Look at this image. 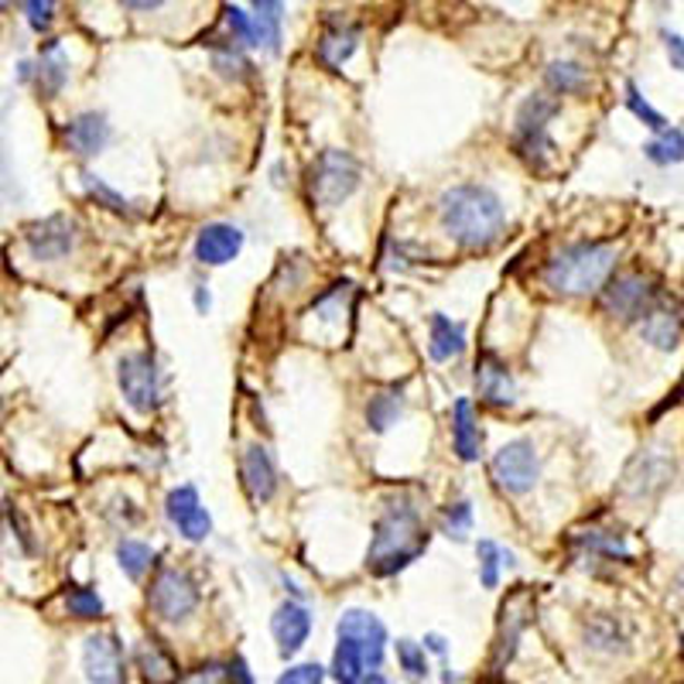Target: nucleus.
Returning <instances> with one entry per match:
<instances>
[{
    "instance_id": "obj_1",
    "label": "nucleus",
    "mask_w": 684,
    "mask_h": 684,
    "mask_svg": "<svg viewBox=\"0 0 684 684\" xmlns=\"http://www.w3.org/2000/svg\"><path fill=\"white\" fill-rule=\"evenodd\" d=\"M438 223L456 247L490 251L493 244H500V236L507 229V210H503V198L490 185L462 182L441 192Z\"/></svg>"
},
{
    "instance_id": "obj_2",
    "label": "nucleus",
    "mask_w": 684,
    "mask_h": 684,
    "mask_svg": "<svg viewBox=\"0 0 684 684\" xmlns=\"http://www.w3.org/2000/svg\"><path fill=\"white\" fill-rule=\"evenodd\" d=\"M616 244L606 239H579V244L561 247L541 270L544 288L565 298H589L606 288V280L616 270Z\"/></svg>"
},
{
    "instance_id": "obj_3",
    "label": "nucleus",
    "mask_w": 684,
    "mask_h": 684,
    "mask_svg": "<svg viewBox=\"0 0 684 684\" xmlns=\"http://www.w3.org/2000/svg\"><path fill=\"white\" fill-rule=\"evenodd\" d=\"M428 548V528L411 500L390 503L374 524V538L367 548V572L377 579L405 572L411 561Z\"/></svg>"
},
{
    "instance_id": "obj_4",
    "label": "nucleus",
    "mask_w": 684,
    "mask_h": 684,
    "mask_svg": "<svg viewBox=\"0 0 684 684\" xmlns=\"http://www.w3.org/2000/svg\"><path fill=\"white\" fill-rule=\"evenodd\" d=\"M558 113H561V103H558V96H548V93H531L517 106L513 151H517V157H524L534 172H548L551 157H554V141L548 137V127Z\"/></svg>"
},
{
    "instance_id": "obj_5",
    "label": "nucleus",
    "mask_w": 684,
    "mask_h": 684,
    "mask_svg": "<svg viewBox=\"0 0 684 684\" xmlns=\"http://www.w3.org/2000/svg\"><path fill=\"white\" fill-rule=\"evenodd\" d=\"M364 185V165L339 147L321 151L308 169V192L318 210H339Z\"/></svg>"
},
{
    "instance_id": "obj_6",
    "label": "nucleus",
    "mask_w": 684,
    "mask_h": 684,
    "mask_svg": "<svg viewBox=\"0 0 684 684\" xmlns=\"http://www.w3.org/2000/svg\"><path fill=\"white\" fill-rule=\"evenodd\" d=\"M116 387L137 415H151L165 400V380H161L157 359L147 349H134L116 359Z\"/></svg>"
},
{
    "instance_id": "obj_7",
    "label": "nucleus",
    "mask_w": 684,
    "mask_h": 684,
    "mask_svg": "<svg viewBox=\"0 0 684 684\" xmlns=\"http://www.w3.org/2000/svg\"><path fill=\"white\" fill-rule=\"evenodd\" d=\"M674 476H677L674 456L661 446H647L626 462L620 479V497H626L630 503H651L671 487Z\"/></svg>"
},
{
    "instance_id": "obj_8",
    "label": "nucleus",
    "mask_w": 684,
    "mask_h": 684,
    "mask_svg": "<svg viewBox=\"0 0 684 684\" xmlns=\"http://www.w3.org/2000/svg\"><path fill=\"white\" fill-rule=\"evenodd\" d=\"M657 302H661L657 280L643 270H620L606 280V288L599 292L602 312L620 321H640Z\"/></svg>"
},
{
    "instance_id": "obj_9",
    "label": "nucleus",
    "mask_w": 684,
    "mask_h": 684,
    "mask_svg": "<svg viewBox=\"0 0 684 684\" xmlns=\"http://www.w3.org/2000/svg\"><path fill=\"white\" fill-rule=\"evenodd\" d=\"M147 610L165 623H185L198 610V585L182 569H157L147 585Z\"/></svg>"
},
{
    "instance_id": "obj_10",
    "label": "nucleus",
    "mask_w": 684,
    "mask_h": 684,
    "mask_svg": "<svg viewBox=\"0 0 684 684\" xmlns=\"http://www.w3.org/2000/svg\"><path fill=\"white\" fill-rule=\"evenodd\" d=\"M493 482L507 497H524L538 487L541 476V459L531 438H513L490 459Z\"/></svg>"
},
{
    "instance_id": "obj_11",
    "label": "nucleus",
    "mask_w": 684,
    "mask_h": 684,
    "mask_svg": "<svg viewBox=\"0 0 684 684\" xmlns=\"http://www.w3.org/2000/svg\"><path fill=\"white\" fill-rule=\"evenodd\" d=\"M534 616V595L528 585H517L500 606V623H497V640H493V657H490V671L503 674L507 664L517 654V643L524 636L528 623Z\"/></svg>"
},
{
    "instance_id": "obj_12",
    "label": "nucleus",
    "mask_w": 684,
    "mask_h": 684,
    "mask_svg": "<svg viewBox=\"0 0 684 684\" xmlns=\"http://www.w3.org/2000/svg\"><path fill=\"white\" fill-rule=\"evenodd\" d=\"M75 239H79V226L65 213H52L24 226V251L38 264L65 261L75 251Z\"/></svg>"
},
{
    "instance_id": "obj_13",
    "label": "nucleus",
    "mask_w": 684,
    "mask_h": 684,
    "mask_svg": "<svg viewBox=\"0 0 684 684\" xmlns=\"http://www.w3.org/2000/svg\"><path fill=\"white\" fill-rule=\"evenodd\" d=\"M18 75H21V83H31L45 100H55L69 83V55L62 52V42L49 38L34 62L18 65Z\"/></svg>"
},
{
    "instance_id": "obj_14",
    "label": "nucleus",
    "mask_w": 684,
    "mask_h": 684,
    "mask_svg": "<svg viewBox=\"0 0 684 684\" xmlns=\"http://www.w3.org/2000/svg\"><path fill=\"white\" fill-rule=\"evenodd\" d=\"M165 517L172 520V528L185 538V541H192V544H198V541H206L210 534H213V517H210V510L203 507V500H198V490L195 487H175L169 497H165Z\"/></svg>"
},
{
    "instance_id": "obj_15",
    "label": "nucleus",
    "mask_w": 684,
    "mask_h": 684,
    "mask_svg": "<svg viewBox=\"0 0 684 684\" xmlns=\"http://www.w3.org/2000/svg\"><path fill=\"white\" fill-rule=\"evenodd\" d=\"M336 640L356 643V647L367 654L370 671H380L384 651H387V626L374 613H367V610H346L336 620Z\"/></svg>"
},
{
    "instance_id": "obj_16",
    "label": "nucleus",
    "mask_w": 684,
    "mask_h": 684,
    "mask_svg": "<svg viewBox=\"0 0 684 684\" xmlns=\"http://www.w3.org/2000/svg\"><path fill=\"white\" fill-rule=\"evenodd\" d=\"M83 671L90 684H124V643L113 630L93 633L83 647Z\"/></svg>"
},
{
    "instance_id": "obj_17",
    "label": "nucleus",
    "mask_w": 684,
    "mask_h": 684,
    "mask_svg": "<svg viewBox=\"0 0 684 684\" xmlns=\"http://www.w3.org/2000/svg\"><path fill=\"white\" fill-rule=\"evenodd\" d=\"M476 397L482 400L487 408H513L517 405V384H513V374L510 367L497 353H482L479 364H476Z\"/></svg>"
},
{
    "instance_id": "obj_18",
    "label": "nucleus",
    "mask_w": 684,
    "mask_h": 684,
    "mask_svg": "<svg viewBox=\"0 0 684 684\" xmlns=\"http://www.w3.org/2000/svg\"><path fill=\"white\" fill-rule=\"evenodd\" d=\"M239 251H244V229L233 223H206L192 244V257L203 267H223L236 261Z\"/></svg>"
},
{
    "instance_id": "obj_19",
    "label": "nucleus",
    "mask_w": 684,
    "mask_h": 684,
    "mask_svg": "<svg viewBox=\"0 0 684 684\" xmlns=\"http://www.w3.org/2000/svg\"><path fill=\"white\" fill-rule=\"evenodd\" d=\"M582 640H585V647L592 654L620 657L633 647V630L616 613H592V616L582 620Z\"/></svg>"
},
{
    "instance_id": "obj_20",
    "label": "nucleus",
    "mask_w": 684,
    "mask_h": 684,
    "mask_svg": "<svg viewBox=\"0 0 684 684\" xmlns=\"http://www.w3.org/2000/svg\"><path fill=\"white\" fill-rule=\"evenodd\" d=\"M270 633H274V643H277V654L292 661L302 647H305V640L312 633V613L302 599H288V602H280V606L274 610L270 616Z\"/></svg>"
},
{
    "instance_id": "obj_21",
    "label": "nucleus",
    "mask_w": 684,
    "mask_h": 684,
    "mask_svg": "<svg viewBox=\"0 0 684 684\" xmlns=\"http://www.w3.org/2000/svg\"><path fill=\"white\" fill-rule=\"evenodd\" d=\"M110 137H113L110 120L103 113H96V110L75 113L72 120H65V127H62V141H65V147L75 157H96V154H103Z\"/></svg>"
},
{
    "instance_id": "obj_22",
    "label": "nucleus",
    "mask_w": 684,
    "mask_h": 684,
    "mask_svg": "<svg viewBox=\"0 0 684 684\" xmlns=\"http://www.w3.org/2000/svg\"><path fill=\"white\" fill-rule=\"evenodd\" d=\"M239 482H244V493L251 503H267L277 493V466L264 446H247L239 456Z\"/></svg>"
},
{
    "instance_id": "obj_23",
    "label": "nucleus",
    "mask_w": 684,
    "mask_h": 684,
    "mask_svg": "<svg viewBox=\"0 0 684 684\" xmlns=\"http://www.w3.org/2000/svg\"><path fill=\"white\" fill-rule=\"evenodd\" d=\"M636 333H640V339L647 343L651 349H657V353H674V349L681 346V339H684V321H681V315L674 312V305L667 308V305L657 302L647 315L636 321Z\"/></svg>"
},
{
    "instance_id": "obj_24",
    "label": "nucleus",
    "mask_w": 684,
    "mask_h": 684,
    "mask_svg": "<svg viewBox=\"0 0 684 684\" xmlns=\"http://www.w3.org/2000/svg\"><path fill=\"white\" fill-rule=\"evenodd\" d=\"M452 449L462 462H479L482 456V431L469 397H459L452 405Z\"/></svg>"
},
{
    "instance_id": "obj_25",
    "label": "nucleus",
    "mask_w": 684,
    "mask_h": 684,
    "mask_svg": "<svg viewBox=\"0 0 684 684\" xmlns=\"http://www.w3.org/2000/svg\"><path fill=\"white\" fill-rule=\"evenodd\" d=\"M572 548H579L582 554L589 558H606V561H623L630 565L633 561V551L626 544V534L620 531H606V528H582V531H572Z\"/></svg>"
},
{
    "instance_id": "obj_26",
    "label": "nucleus",
    "mask_w": 684,
    "mask_h": 684,
    "mask_svg": "<svg viewBox=\"0 0 684 684\" xmlns=\"http://www.w3.org/2000/svg\"><path fill=\"white\" fill-rule=\"evenodd\" d=\"M466 329L462 321H452L449 315L435 312L428 321V356L435 364H449V359H459L466 353Z\"/></svg>"
},
{
    "instance_id": "obj_27",
    "label": "nucleus",
    "mask_w": 684,
    "mask_h": 684,
    "mask_svg": "<svg viewBox=\"0 0 684 684\" xmlns=\"http://www.w3.org/2000/svg\"><path fill=\"white\" fill-rule=\"evenodd\" d=\"M356 49H359V24H346V21H333L318 34V45H315L318 62L329 65V69L346 65Z\"/></svg>"
},
{
    "instance_id": "obj_28",
    "label": "nucleus",
    "mask_w": 684,
    "mask_h": 684,
    "mask_svg": "<svg viewBox=\"0 0 684 684\" xmlns=\"http://www.w3.org/2000/svg\"><path fill=\"white\" fill-rule=\"evenodd\" d=\"M400 415H405V390L400 387H387L367 400V428L374 435H387L400 421Z\"/></svg>"
},
{
    "instance_id": "obj_29",
    "label": "nucleus",
    "mask_w": 684,
    "mask_h": 684,
    "mask_svg": "<svg viewBox=\"0 0 684 684\" xmlns=\"http://www.w3.org/2000/svg\"><path fill=\"white\" fill-rule=\"evenodd\" d=\"M137 667H141L147 684H175L178 681V664L172 661V654L161 647L157 640H144L137 647Z\"/></svg>"
},
{
    "instance_id": "obj_30",
    "label": "nucleus",
    "mask_w": 684,
    "mask_h": 684,
    "mask_svg": "<svg viewBox=\"0 0 684 684\" xmlns=\"http://www.w3.org/2000/svg\"><path fill=\"white\" fill-rule=\"evenodd\" d=\"M544 83L554 96H575V93H585L589 86V69L569 59H554L544 69Z\"/></svg>"
},
{
    "instance_id": "obj_31",
    "label": "nucleus",
    "mask_w": 684,
    "mask_h": 684,
    "mask_svg": "<svg viewBox=\"0 0 684 684\" xmlns=\"http://www.w3.org/2000/svg\"><path fill=\"white\" fill-rule=\"evenodd\" d=\"M374 674L367 654L349 640H336V654H333V677L339 684H364V677Z\"/></svg>"
},
{
    "instance_id": "obj_32",
    "label": "nucleus",
    "mask_w": 684,
    "mask_h": 684,
    "mask_svg": "<svg viewBox=\"0 0 684 684\" xmlns=\"http://www.w3.org/2000/svg\"><path fill=\"white\" fill-rule=\"evenodd\" d=\"M210 45H213V69L223 79H233V83H239V79L254 75V65L244 55V45H236L233 38H220V42H210Z\"/></svg>"
},
{
    "instance_id": "obj_33",
    "label": "nucleus",
    "mask_w": 684,
    "mask_h": 684,
    "mask_svg": "<svg viewBox=\"0 0 684 684\" xmlns=\"http://www.w3.org/2000/svg\"><path fill=\"white\" fill-rule=\"evenodd\" d=\"M349 298H353V280H339V285H333L329 292H321L305 315L318 318L321 326H336V321H343V315L349 312Z\"/></svg>"
},
{
    "instance_id": "obj_34",
    "label": "nucleus",
    "mask_w": 684,
    "mask_h": 684,
    "mask_svg": "<svg viewBox=\"0 0 684 684\" xmlns=\"http://www.w3.org/2000/svg\"><path fill=\"white\" fill-rule=\"evenodd\" d=\"M79 182H83L86 195H90V198H96V206H103L106 213H113V216H124V220H134V216H137V210H134L131 198H124V195H120L116 188H110V185H106L100 175H93L90 169L79 172Z\"/></svg>"
},
{
    "instance_id": "obj_35",
    "label": "nucleus",
    "mask_w": 684,
    "mask_h": 684,
    "mask_svg": "<svg viewBox=\"0 0 684 684\" xmlns=\"http://www.w3.org/2000/svg\"><path fill=\"white\" fill-rule=\"evenodd\" d=\"M476 554H479V582L487 585V589H497V585H500V569H503V565H507V569L517 565L513 554H510L507 548H500L497 541H487V538L476 544Z\"/></svg>"
},
{
    "instance_id": "obj_36",
    "label": "nucleus",
    "mask_w": 684,
    "mask_h": 684,
    "mask_svg": "<svg viewBox=\"0 0 684 684\" xmlns=\"http://www.w3.org/2000/svg\"><path fill=\"white\" fill-rule=\"evenodd\" d=\"M116 565H120V572H124L127 579L141 582L144 572L154 565V551L144 541L124 538V541H116Z\"/></svg>"
},
{
    "instance_id": "obj_37",
    "label": "nucleus",
    "mask_w": 684,
    "mask_h": 684,
    "mask_svg": "<svg viewBox=\"0 0 684 684\" xmlns=\"http://www.w3.org/2000/svg\"><path fill=\"white\" fill-rule=\"evenodd\" d=\"M643 154H647V161H654V165H661V169L681 165V161H684V131L681 127L661 131L654 141L643 144Z\"/></svg>"
},
{
    "instance_id": "obj_38",
    "label": "nucleus",
    "mask_w": 684,
    "mask_h": 684,
    "mask_svg": "<svg viewBox=\"0 0 684 684\" xmlns=\"http://www.w3.org/2000/svg\"><path fill=\"white\" fill-rule=\"evenodd\" d=\"M251 11L261 21V34H264V49L270 55H277L280 49V28H285V11H280V0H251Z\"/></svg>"
},
{
    "instance_id": "obj_39",
    "label": "nucleus",
    "mask_w": 684,
    "mask_h": 684,
    "mask_svg": "<svg viewBox=\"0 0 684 684\" xmlns=\"http://www.w3.org/2000/svg\"><path fill=\"white\" fill-rule=\"evenodd\" d=\"M65 610H69V616H75V620H100V616L106 613L100 592L90 589V585H69V589H65Z\"/></svg>"
},
{
    "instance_id": "obj_40",
    "label": "nucleus",
    "mask_w": 684,
    "mask_h": 684,
    "mask_svg": "<svg viewBox=\"0 0 684 684\" xmlns=\"http://www.w3.org/2000/svg\"><path fill=\"white\" fill-rule=\"evenodd\" d=\"M626 110L640 120V124L643 127H647V131H654V134H661V131H667V120H664V113L661 110H654L647 100H643V93H640V86L633 83V79H630V83H626Z\"/></svg>"
},
{
    "instance_id": "obj_41",
    "label": "nucleus",
    "mask_w": 684,
    "mask_h": 684,
    "mask_svg": "<svg viewBox=\"0 0 684 684\" xmlns=\"http://www.w3.org/2000/svg\"><path fill=\"white\" fill-rule=\"evenodd\" d=\"M441 528H446L449 538L466 541V534L472 531V503H469V500H459V503L446 507V513H441Z\"/></svg>"
},
{
    "instance_id": "obj_42",
    "label": "nucleus",
    "mask_w": 684,
    "mask_h": 684,
    "mask_svg": "<svg viewBox=\"0 0 684 684\" xmlns=\"http://www.w3.org/2000/svg\"><path fill=\"white\" fill-rule=\"evenodd\" d=\"M397 664L400 671H408L411 677H425L428 674V654L421 643L415 640H397Z\"/></svg>"
},
{
    "instance_id": "obj_43",
    "label": "nucleus",
    "mask_w": 684,
    "mask_h": 684,
    "mask_svg": "<svg viewBox=\"0 0 684 684\" xmlns=\"http://www.w3.org/2000/svg\"><path fill=\"white\" fill-rule=\"evenodd\" d=\"M24 14L34 34H45L55 18V0H24Z\"/></svg>"
},
{
    "instance_id": "obj_44",
    "label": "nucleus",
    "mask_w": 684,
    "mask_h": 684,
    "mask_svg": "<svg viewBox=\"0 0 684 684\" xmlns=\"http://www.w3.org/2000/svg\"><path fill=\"white\" fill-rule=\"evenodd\" d=\"M326 681V667L318 664H295L277 677V684H321Z\"/></svg>"
},
{
    "instance_id": "obj_45",
    "label": "nucleus",
    "mask_w": 684,
    "mask_h": 684,
    "mask_svg": "<svg viewBox=\"0 0 684 684\" xmlns=\"http://www.w3.org/2000/svg\"><path fill=\"white\" fill-rule=\"evenodd\" d=\"M229 677V671L223 664H206V667H198L185 677H178L175 684H223Z\"/></svg>"
},
{
    "instance_id": "obj_46",
    "label": "nucleus",
    "mask_w": 684,
    "mask_h": 684,
    "mask_svg": "<svg viewBox=\"0 0 684 684\" xmlns=\"http://www.w3.org/2000/svg\"><path fill=\"white\" fill-rule=\"evenodd\" d=\"M661 42H664V52H667V62H671V69H677V72H684V34H677V31H661Z\"/></svg>"
},
{
    "instance_id": "obj_47",
    "label": "nucleus",
    "mask_w": 684,
    "mask_h": 684,
    "mask_svg": "<svg viewBox=\"0 0 684 684\" xmlns=\"http://www.w3.org/2000/svg\"><path fill=\"white\" fill-rule=\"evenodd\" d=\"M226 671H229V681H233V684H254V674H251V667H247L244 657H233V661L226 664Z\"/></svg>"
},
{
    "instance_id": "obj_48",
    "label": "nucleus",
    "mask_w": 684,
    "mask_h": 684,
    "mask_svg": "<svg viewBox=\"0 0 684 684\" xmlns=\"http://www.w3.org/2000/svg\"><path fill=\"white\" fill-rule=\"evenodd\" d=\"M120 8H127V11H141V14H147V11H161L169 4V0H116Z\"/></svg>"
},
{
    "instance_id": "obj_49",
    "label": "nucleus",
    "mask_w": 684,
    "mask_h": 684,
    "mask_svg": "<svg viewBox=\"0 0 684 684\" xmlns=\"http://www.w3.org/2000/svg\"><path fill=\"white\" fill-rule=\"evenodd\" d=\"M192 302H195V312H198V315H206V312L213 308V295H210V288H206V285H195Z\"/></svg>"
},
{
    "instance_id": "obj_50",
    "label": "nucleus",
    "mask_w": 684,
    "mask_h": 684,
    "mask_svg": "<svg viewBox=\"0 0 684 684\" xmlns=\"http://www.w3.org/2000/svg\"><path fill=\"white\" fill-rule=\"evenodd\" d=\"M425 651L446 657V654H449V643H446V636H441V633H428V636H425Z\"/></svg>"
},
{
    "instance_id": "obj_51",
    "label": "nucleus",
    "mask_w": 684,
    "mask_h": 684,
    "mask_svg": "<svg viewBox=\"0 0 684 684\" xmlns=\"http://www.w3.org/2000/svg\"><path fill=\"white\" fill-rule=\"evenodd\" d=\"M364 684H390V681H387L380 671H374V674H367V677H364Z\"/></svg>"
}]
</instances>
